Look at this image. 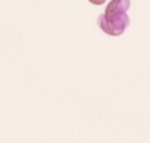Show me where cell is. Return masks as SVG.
<instances>
[{"label":"cell","instance_id":"1","mask_svg":"<svg viewBox=\"0 0 150 143\" xmlns=\"http://www.w3.org/2000/svg\"><path fill=\"white\" fill-rule=\"evenodd\" d=\"M129 6H131L129 0H111L105 8V12L98 18L99 27L110 36L122 35L131 23L126 12Z\"/></svg>","mask_w":150,"mask_h":143},{"label":"cell","instance_id":"2","mask_svg":"<svg viewBox=\"0 0 150 143\" xmlns=\"http://www.w3.org/2000/svg\"><path fill=\"white\" fill-rule=\"evenodd\" d=\"M89 2H90L92 5H104L107 0H89Z\"/></svg>","mask_w":150,"mask_h":143}]
</instances>
